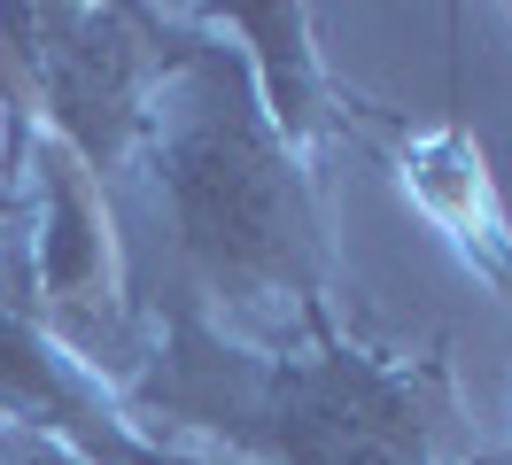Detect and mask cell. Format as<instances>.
<instances>
[{"label": "cell", "mask_w": 512, "mask_h": 465, "mask_svg": "<svg viewBox=\"0 0 512 465\" xmlns=\"http://www.w3.org/2000/svg\"><path fill=\"white\" fill-rule=\"evenodd\" d=\"M373 140H381L396 186L419 202V217L474 264V279H489L512 303V225H505L497 186H489V163H481L474 132L466 124H435V132H388V124H373Z\"/></svg>", "instance_id": "cell-2"}, {"label": "cell", "mask_w": 512, "mask_h": 465, "mask_svg": "<svg viewBox=\"0 0 512 465\" xmlns=\"http://www.w3.org/2000/svg\"><path fill=\"white\" fill-rule=\"evenodd\" d=\"M171 70L179 86L148 101L140 132H148V171H156L163 233L187 272V295H218L241 318L319 310V202L280 124L264 117L256 78L210 39H187Z\"/></svg>", "instance_id": "cell-1"}]
</instances>
